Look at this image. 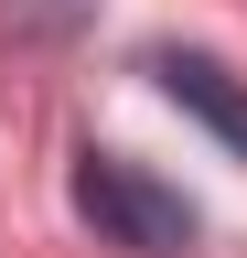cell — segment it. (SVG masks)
<instances>
[{
    "mask_svg": "<svg viewBox=\"0 0 247 258\" xmlns=\"http://www.w3.org/2000/svg\"><path fill=\"white\" fill-rule=\"evenodd\" d=\"M75 215L97 226L108 247H129V258H183L194 247V205H183L172 183H150L140 161H118V151L75 161Z\"/></svg>",
    "mask_w": 247,
    "mask_h": 258,
    "instance_id": "6da1fadb",
    "label": "cell"
},
{
    "mask_svg": "<svg viewBox=\"0 0 247 258\" xmlns=\"http://www.w3.org/2000/svg\"><path fill=\"white\" fill-rule=\"evenodd\" d=\"M150 76H161V97H172L183 118H204L226 151H247V86H236L215 54H150Z\"/></svg>",
    "mask_w": 247,
    "mask_h": 258,
    "instance_id": "7a4b0ae2",
    "label": "cell"
}]
</instances>
